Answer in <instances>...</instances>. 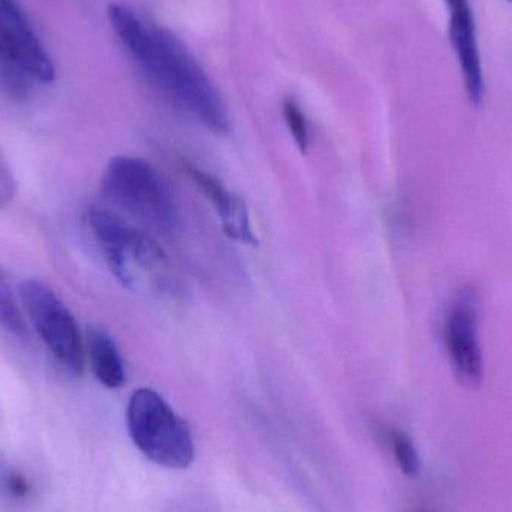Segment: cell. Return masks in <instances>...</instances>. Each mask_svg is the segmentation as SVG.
<instances>
[{
    "label": "cell",
    "mask_w": 512,
    "mask_h": 512,
    "mask_svg": "<svg viewBox=\"0 0 512 512\" xmlns=\"http://www.w3.org/2000/svg\"><path fill=\"white\" fill-rule=\"evenodd\" d=\"M108 18L117 38L153 86L213 134L230 132V116L221 93L179 38L161 27L146 26L123 3H111Z\"/></svg>",
    "instance_id": "1"
},
{
    "label": "cell",
    "mask_w": 512,
    "mask_h": 512,
    "mask_svg": "<svg viewBox=\"0 0 512 512\" xmlns=\"http://www.w3.org/2000/svg\"><path fill=\"white\" fill-rule=\"evenodd\" d=\"M86 222L111 273L123 286L155 292L173 288L170 258L146 231L99 206L87 209Z\"/></svg>",
    "instance_id": "2"
},
{
    "label": "cell",
    "mask_w": 512,
    "mask_h": 512,
    "mask_svg": "<svg viewBox=\"0 0 512 512\" xmlns=\"http://www.w3.org/2000/svg\"><path fill=\"white\" fill-rule=\"evenodd\" d=\"M102 194L141 224L162 236L180 231V212L170 186L144 159L116 156L108 162L101 180Z\"/></svg>",
    "instance_id": "3"
},
{
    "label": "cell",
    "mask_w": 512,
    "mask_h": 512,
    "mask_svg": "<svg viewBox=\"0 0 512 512\" xmlns=\"http://www.w3.org/2000/svg\"><path fill=\"white\" fill-rule=\"evenodd\" d=\"M126 423L135 447L156 465L186 469L194 462V439L188 423L152 388H140L132 394Z\"/></svg>",
    "instance_id": "4"
},
{
    "label": "cell",
    "mask_w": 512,
    "mask_h": 512,
    "mask_svg": "<svg viewBox=\"0 0 512 512\" xmlns=\"http://www.w3.org/2000/svg\"><path fill=\"white\" fill-rule=\"evenodd\" d=\"M18 297L36 333L54 358L72 375H81L86 355L80 327L71 310L41 280L21 282Z\"/></svg>",
    "instance_id": "5"
},
{
    "label": "cell",
    "mask_w": 512,
    "mask_h": 512,
    "mask_svg": "<svg viewBox=\"0 0 512 512\" xmlns=\"http://www.w3.org/2000/svg\"><path fill=\"white\" fill-rule=\"evenodd\" d=\"M480 294L474 285L457 291L444 321V342L457 382L475 390L484 381V358L480 345Z\"/></svg>",
    "instance_id": "6"
},
{
    "label": "cell",
    "mask_w": 512,
    "mask_h": 512,
    "mask_svg": "<svg viewBox=\"0 0 512 512\" xmlns=\"http://www.w3.org/2000/svg\"><path fill=\"white\" fill-rule=\"evenodd\" d=\"M0 60L18 66L36 83H51L56 66L15 0H0Z\"/></svg>",
    "instance_id": "7"
},
{
    "label": "cell",
    "mask_w": 512,
    "mask_h": 512,
    "mask_svg": "<svg viewBox=\"0 0 512 512\" xmlns=\"http://www.w3.org/2000/svg\"><path fill=\"white\" fill-rule=\"evenodd\" d=\"M445 5L448 9V38L459 63L466 96L474 107H481L486 96V81L474 8L471 0H445Z\"/></svg>",
    "instance_id": "8"
},
{
    "label": "cell",
    "mask_w": 512,
    "mask_h": 512,
    "mask_svg": "<svg viewBox=\"0 0 512 512\" xmlns=\"http://www.w3.org/2000/svg\"><path fill=\"white\" fill-rule=\"evenodd\" d=\"M183 168L195 186L203 192L204 197L215 207L227 236L237 242L245 243V245H255L256 239L254 230H252L251 216H249L248 206L242 197L234 194L218 177L198 165L183 161Z\"/></svg>",
    "instance_id": "9"
},
{
    "label": "cell",
    "mask_w": 512,
    "mask_h": 512,
    "mask_svg": "<svg viewBox=\"0 0 512 512\" xmlns=\"http://www.w3.org/2000/svg\"><path fill=\"white\" fill-rule=\"evenodd\" d=\"M86 342L87 355L96 379L111 390L122 387L126 381L125 364L113 337L101 328L90 327Z\"/></svg>",
    "instance_id": "10"
},
{
    "label": "cell",
    "mask_w": 512,
    "mask_h": 512,
    "mask_svg": "<svg viewBox=\"0 0 512 512\" xmlns=\"http://www.w3.org/2000/svg\"><path fill=\"white\" fill-rule=\"evenodd\" d=\"M0 328L15 339H29V328L2 265H0Z\"/></svg>",
    "instance_id": "11"
},
{
    "label": "cell",
    "mask_w": 512,
    "mask_h": 512,
    "mask_svg": "<svg viewBox=\"0 0 512 512\" xmlns=\"http://www.w3.org/2000/svg\"><path fill=\"white\" fill-rule=\"evenodd\" d=\"M391 447H393L394 457H396L400 471L406 477H417L420 472V456H418L412 439L402 430H393L391 432Z\"/></svg>",
    "instance_id": "12"
},
{
    "label": "cell",
    "mask_w": 512,
    "mask_h": 512,
    "mask_svg": "<svg viewBox=\"0 0 512 512\" xmlns=\"http://www.w3.org/2000/svg\"><path fill=\"white\" fill-rule=\"evenodd\" d=\"M282 111L286 126H288L289 132H291L298 149H300L301 152H307L310 143V132L306 114L303 113L297 101L292 98L285 99Z\"/></svg>",
    "instance_id": "13"
},
{
    "label": "cell",
    "mask_w": 512,
    "mask_h": 512,
    "mask_svg": "<svg viewBox=\"0 0 512 512\" xmlns=\"http://www.w3.org/2000/svg\"><path fill=\"white\" fill-rule=\"evenodd\" d=\"M17 192V182H15L14 173L0 149V207H6L14 200Z\"/></svg>",
    "instance_id": "14"
},
{
    "label": "cell",
    "mask_w": 512,
    "mask_h": 512,
    "mask_svg": "<svg viewBox=\"0 0 512 512\" xmlns=\"http://www.w3.org/2000/svg\"><path fill=\"white\" fill-rule=\"evenodd\" d=\"M8 489L15 498H24L29 493V484L21 475H11L8 478Z\"/></svg>",
    "instance_id": "15"
},
{
    "label": "cell",
    "mask_w": 512,
    "mask_h": 512,
    "mask_svg": "<svg viewBox=\"0 0 512 512\" xmlns=\"http://www.w3.org/2000/svg\"><path fill=\"white\" fill-rule=\"evenodd\" d=\"M508 2L512 3V0H508Z\"/></svg>",
    "instance_id": "16"
},
{
    "label": "cell",
    "mask_w": 512,
    "mask_h": 512,
    "mask_svg": "<svg viewBox=\"0 0 512 512\" xmlns=\"http://www.w3.org/2000/svg\"><path fill=\"white\" fill-rule=\"evenodd\" d=\"M418 512H424V511H418Z\"/></svg>",
    "instance_id": "17"
}]
</instances>
